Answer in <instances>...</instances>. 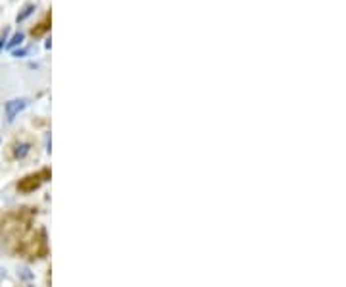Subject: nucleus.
Here are the masks:
<instances>
[{"label": "nucleus", "instance_id": "f03ea898", "mask_svg": "<svg viewBox=\"0 0 346 287\" xmlns=\"http://www.w3.org/2000/svg\"><path fill=\"white\" fill-rule=\"evenodd\" d=\"M25 106H27V100L25 99H16V100L6 102V118H8V122H12Z\"/></svg>", "mask_w": 346, "mask_h": 287}, {"label": "nucleus", "instance_id": "39448f33", "mask_svg": "<svg viewBox=\"0 0 346 287\" xmlns=\"http://www.w3.org/2000/svg\"><path fill=\"white\" fill-rule=\"evenodd\" d=\"M27 153H29V145H20V147H16V153L14 155L18 156V158H23Z\"/></svg>", "mask_w": 346, "mask_h": 287}, {"label": "nucleus", "instance_id": "20e7f679", "mask_svg": "<svg viewBox=\"0 0 346 287\" xmlns=\"http://www.w3.org/2000/svg\"><path fill=\"white\" fill-rule=\"evenodd\" d=\"M23 41V33H16L14 37H12V41L8 44H6V48H16L18 44H22Z\"/></svg>", "mask_w": 346, "mask_h": 287}, {"label": "nucleus", "instance_id": "f257e3e1", "mask_svg": "<svg viewBox=\"0 0 346 287\" xmlns=\"http://www.w3.org/2000/svg\"><path fill=\"white\" fill-rule=\"evenodd\" d=\"M46 176H48V170H44V172L37 174V176H27L25 179L20 181V189H22V191H33V189H37L41 183H43V177H46Z\"/></svg>", "mask_w": 346, "mask_h": 287}, {"label": "nucleus", "instance_id": "7ed1b4c3", "mask_svg": "<svg viewBox=\"0 0 346 287\" xmlns=\"http://www.w3.org/2000/svg\"><path fill=\"white\" fill-rule=\"evenodd\" d=\"M33 10H35V4H27V6L23 8L22 14H18V22H25V20L33 14Z\"/></svg>", "mask_w": 346, "mask_h": 287}, {"label": "nucleus", "instance_id": "423d86ee", "mask_svg": "<svg viewBox=\"0 0 346 287\" xmlns=\"http://www.w3.org/2000/svg\"><path fill=\"white\" fill-rule=\"evenodd\" d=\"M46 27H48V23H46V22L41 23V27H39V29H33V35H41L44 29H46Z\"/></svg>", "mask_w": 346, "mask_h": 287}]
</instances>
